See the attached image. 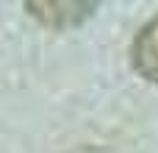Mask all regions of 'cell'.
<instances>
[{"mask_svg":"<svg viewBox=\"0 0 158 153\" xmlns=\"http://www.w3.org/2000/svg\"><path fill=\"white\" fill-rule=\"evenodd\" d=\"M25 8L47 28L64 31V28H75L81 25L86 17L94 14L97 3H86V0H31L25 3Z\"/></svg>","mask_w":158,"mask_h":153,"instance_id":"6da1fadb","label":"cell"},{"mask_svg":"<svg viewBox=\"0 0 158 153\" xmlns=\"http://www.w3.org/2000/svg\"><path fill=\"white\" fill-rule=\"evenodd\" d=\"M131 61L142 78L150 84H158V17L139 28L131 45Z\"/></svg>","mask_w":158,"mask_h":153,"instance_id":"7a4b0ae2","label":"cell"}]
</instances>
